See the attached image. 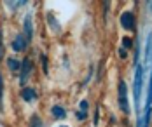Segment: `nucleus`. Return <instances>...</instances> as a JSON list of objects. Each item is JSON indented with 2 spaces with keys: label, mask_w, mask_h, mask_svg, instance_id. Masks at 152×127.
<instances>
[{
  "label": "nucleus",
  "mask_w": 152,
  "mask_h": 127,
  "mask_svg": "<svg viewBox=\"0 0 152 127\" xmlns=\"http://www.w3.org/2000/svg\"><path fill=\"white\" fill-rule=\"evenodd\" d=\"M145 68L142 63L135 64V82H133V96H135V108L140 115V106H142V92H143V73Z\"/></svg>",
  "instance_id": "obj_1"
},
{
  "label": "nucleus",
  "mask_w": 152,
  "mask_h": 127,
  "mask_svg": "<svg viewBox=\"0 0 152 127\" xmlns=\"http://www.w3.org/2000/svg\"><path fill=\"white\" fill-rule=\"evenodd\" d=\"M119 108H121L126 115L129 113V103H128V85H126V82H124V80L119 82Z\"/></svg>",
  "instance_id": "obj_2"
},
{
  "label": "nucleus",
  "mask_w": 152,
  "mask_h": 127,
  "mask_svg": "<svg viewBox=\"0 0 152 127\" xmlns=\"http://www.w3.org/2000/svg\"><path fill=\"white\" fill-rule=\"evenodd\" d=\"M121 25L124 30H135V16H133V12H122Z\"/></svg>",
  "instance_id": "obj_3"
},
{
  "label": "nucleus",
  "mask_w": 152,
  "mask_h": 127,
  "mask_svg": "<svg viewBox=\"0 0 152 127\" xmlns=\"http://www.w3.org/2000/svg\"><path fill=\"white\" fill-rule=\"evenodd\" d=\"M26 44H28V40H26L23 35H16V38L12 40V51L21 52V51H25V49H26Z\"/></svg>",
  "instance_id": "obj_4"
},
{
  "label": "nucleus",
  "mask_w": 152,
  "mask_h": 127,
  "mask_svg": "<svg viewBox=\"0 0 152 127\" xmlns=\"http://www.w3.org/2000/svg\"><path fill=\"white\" fill-rule=\"evenodd\" d=\"M21 97H23V101L31 103V101H35V99H37V92H35L31 87H25V89L21 91Z\"/></svg>",
  "instance_id": "obj_5"
},
{
  "label": "nucleus",
  "mask_w": 152,
  "mask_h": 127,
  "mask_svg": "<svg viewBox=\"0 0 152 127\" xmlns=\"http://www.w3.org/2000/svg\"><path fill=\"white\" fill-rule=\"evenodd\" d=\"M30 71H31V63H30V59H25V61L21 63V84H25V80L28 79Z\"/></svg>",
  "instance_id": "obj_6"
},
{
  "label": "nucleus",
  "mask_w": 152,
  "mask_h": 127,
  "mask_svg": "<svg viewBox=\"0 0 152 127\" xmlns=\"http://www.w3.org/2000/svg\"><path fill=\"white\" fill-rule=\"evenodd\" d=\"M25 33H26V40L30 42L31 37H33V25H31V16H26V19H25Z\"/></svg>",
  "instance_id": "obj_7"
},
{
  "label": "nucleus",
  "mask_w": 152,
  "mask_h": 127,
  "mask_svg": "<svg viewBox=\"0 0 152 127\" xmlns=\"http://www.w3.org/2000/svg\"><path fill=\"white\" fill-rule=\"evenodd\" d=\"M7 68L12 70V71H18V70H21V63H19L16 58H9V59H7Z\"/></svg>",
  "instance_id": "obj_8"
},
{
  "label": "nucleus",
  "mask_w": 152,
  "mask_h": 127,
  "mask_svg": "<svg viewBox=\"0 0 152 127\" xmlns=\"http://www.w3.org/2000/svg\"><path fill=\"white\" fill-rule=\"evenodd\" d=\"M51 113H53V117L54 118H65V110L61 108V106H53V110H51Z\"/></svg>",
  "instance_id": "obj_9"
},
{
  "label": "nucleus",
  "mask_w": 152,
  "mask_h": 127,
  "mask_svg": "<svg viewBox=\"0 0 152 127\" xmlns=\"http://www.w3.org/2000/svg\"><path fill=\"white\" fill-rule=\"evenodd\" d=\"M30 127H44V124H42V120L35 115V117H31V120H30Z\"/></svg>",
  "instance_id": "obj_10"
},
{
  "label": "nucleus",
  "mask_w": 152,
  "mask_h": 127,
  "mask_svg": "<svg viewBox=\"0 0 152 127\" xmlns=\"http://www.w3.org/2000/svg\"><path fill=\"white\" fill-rule=\"evenodd\" d=\"M5 4H7L11 9H16V7H19V5H25L26 2H25V0H19V2H5Z\"/></svg>",
  "instance_id": "obj_11"
},
{
  "label": "nucleus",
  "mask_w": 152,
  "mask_h": 127,
  "mask_svg": "<svg viewBox=\"0 0 152 127\" xmlns=\"http://www.w3.org/2000/svg\"><path fill=\"white\" fill-rule=\"evenodd\" d=\"M131 44H133V40H131L129 37H124V38H122V49H129Z\"/></svg>",
  "instance_id": "obj_12"
},
{
  "label": "nucleus",
  "mask_w": 152,
  "mask_h": 127,
  "mask_svg": "<svg viewBox=\"0 0 152 127\" xmlns=\"http://www.w3.org/2000/svg\"><path fill=\"white\" fill-rule=\"evenodd\" d=\"M77 118H79V120H86V118H88V111H77Z\"/></svg>",
  "instance_id": "obj_13"
},
{
  "label": "nucleus",
  "mask_w": 152,
  "mask_h": 127,
  "mask_svg": "<svg viewBox=\"0 0 152 127\" xmlns=\"http://www.w3.org/2000/svg\"><path fill=\"white\" fill-rule=\"evenodd\" d=\"M88 106H89V105H88V101H86V99H82V101H80V111H88Z\"/></svg>",
  "instance_id": "obj_14"
},
{
  "label": "nucleus",
  "mask_w": 152,
  "mask_h": 127,
  "mask_svg": "<svg viewBox=\"0 0 152 127\" xmlns=\"http://www.w3.org/2000/svg\"><path fill=\"white\" fill-rule=\"evenodd\" d=\"M2 94H4V79L0 75V103H2Z\"/></svg>",
  "instance_id": "obj_15"
},
{
  "label": "nucleus",
  "mask_w": 152,
  "mask_h": 127,
  "mask_svg": "<svg viewBox=\"0 0 152 127\" xmlns=\"http://www.w3.org/2000/svg\"><path fill=\"white\" fill-rule=\"evenodd\" d=\"M4 58V44H2V32H0V59Z\"/></svg>",
  "instance_id": "obj_16"
},
{
  "label": "nucleus",
  "mask_w": 152,
  "mask_h": 127,
  "mask_svg": "<svg viewBox=\"0 0 152 127\" xmlns=\"http://www.w3.org/2000/svg\"><path fill=\"white\" fill-rule=\"evenodd\" d=\"M40 59H42V63H44V73H47V61H46V56H42Z\"/></svg>",
  "instance_id": "obj_17"
},
{
  "label": "nucleus",
  "mask_w": 152,
  "mask_h": 127,
  "mask_svg": "<svg viewBox=\"0 0 152 127\" xmlns=\"http://www.w3.org/2000/svg\"><path fill=\"white\" fill-rule=\"evenodd\" d=\"M119 56H121L122 59H126V49H121L119 51Z\"/></svg>",
  "instance_id": "obj_18"
},
{
  "label": "nucleus",
  "mask_w": 152,
  "mask_h": 127,
  "mask_svg": "<svg viewBox=\"0 0 152 127\" xmlns=\"http://www.w3.org/2000/svg\"><path fill=\"white\" fill-rule=\"evenodd\" d=\"M149 9L152 11V2H149Z\"/></svg>",
  "instance_id": "obj_19"
},
{
  "label": "nucleus",
  "mask_w": 152,
  "mask_h": 127,
  "mask_svg": "<svg viewBox=\"0 0 152 127\" xmlns=\"http://www.w3.org/2000/svg\"><path fill=\"white\" fill-rule=\"evenodd\" d=\"M60 127H66V126H60Z\"/></svg>",
  "instance_id": "obj_20"
}]
</instances>
